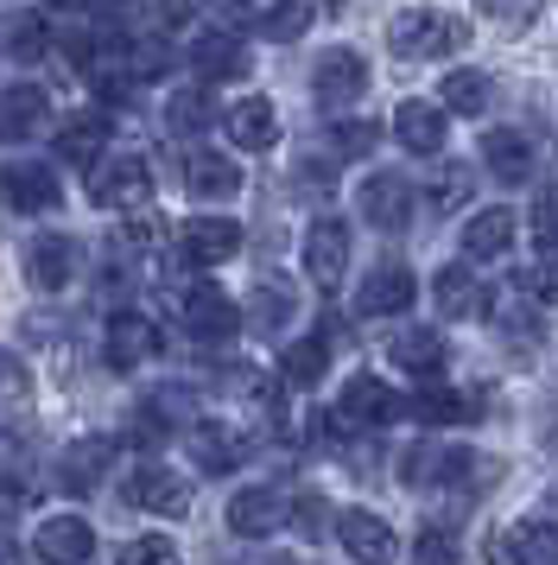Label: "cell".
<instances>
[{"label":"cell","mask_w":558,"mask_h":565,"mask_svg":"<svg viewBox=\"0 0 558 565\" xmlns=\"http://www.w3.org/2000/svg\"><path fill=\"white\" fill-rule=\"evenodd\" d=\"M387 45H394V57H451L470 45V20L438 13V7H412L387 26Z\"/></svg>","instance_id":"cell-1"},{"label":"cell","mask_w":558,"mask_h":565,"mask_svg":"<svg viewBox=\"0 0 558 565\" xmlns=\"http://www.w3.org/2000/svg\"><path fill=\"white\" fill-rule=\"evenodd\" d=\"M89 198H96L101 210H147L152 166L140 153H101V159H89Z\"/></svg>","instance_id":"cell-2"},{"label":"cell","mask_w":558,"mask_h":565,"mask_svg":"<svg viewBox=\"0 0 558 565\" xmlns=\"http://www.w3.org/2000/svg\"><path fill=\"white\" fill-rule=\"evenodd\" d=\"M0 210L7 216H45V210H57V172L45 159H7L0 166Z\"/></svg>","instance_id":"cell-3"},{"label":"cell","mask_w":558,"mask_h":565,"mask_svg":"<svg viewBox=\"0 0 558 565\" xmlns=\"http://www.w3.org/2000/svg\"><path fill=\"white\" fill-rule=\"evenodd\" d=\"M178 318H184V331L197 337V343H228V337L242 331V311H235V299H228L216 280L191 286L184 306H178Z\"/></svg>","instance_id":"cell-4"},{"label":"cell","mask_w":558,"mask_h":565,"mask_svg":"<svg viewBox=\"0 0 558 565\" xmlns=\"http://www.w3.org/2000/svg\"><path fill=\"white\" fill-rule=\"evenodd\" d=\"M152 356H159V324L140 318V311H115L108 331H101V362H108L115 375H127V369H140V362H152Z\"/></svg>","instance_id":"cell-5"},{"label":"cell","mask_w":558,"mask_h":565,"mask_svg":"<svg viewBox=\"0 0 558 565\" xmlns=\"http://www.w3.org/2000/svg\"><path fill=\"white\" fill-rule=\"evenodd\" d=\"M311 89L324 108H350L362 89H368V57L350 52V45H330L318 52V71H311Z\"/></svg>","instance_id":"cell-6"},{"label":"cell","mask_w":558,"mask_h":565,"mask_svg":"<svg viewBox=\"0 0 558 565\" xmlns=\"http://www.w3.org/2000/svg\"><path fill=\"white\" fill-rule=\"evenodd\" d=\"M336 534H343V553H350L355 565H394V553H400L394 527L368 509H343L336 514Z\"/></svg>","instance_id":"cell-7"},{"label":"cell","mask_w":558,"mask_h":565,"mask_svg":"<svg viewBox=\"0 0 558 565\" xmlns=\"http://www.w3.org/2000/svg\"><path fill=\"white\" fill-rule=\"evenodd\" d=\"M343 267H350V230L336 216H318L304 230V274L318 280V292H330V286L343 280Z\"/></svg>","instance_id":"cell-8"},{"label":"cell","mask_w":558,"mask_h":565,"mask_svg":"<svg viewBox=\"0 0 558 565\" xmlns=\"http://www.w3.org/2000/svg\"><path fill=\"white\" fill-rule=\"evenodd\" d=\"M400 394L387 382H375V375H355L350 387H343V401H336V426H387V419H400Z\"/></svg>","instance_id":"cell-9"},{"label":"cell","mask_w":558,"mask_h":565,"mask_svg":"<svg viewBox=\"0 0 558 565\" xmlns=\"http://www.w3.org/2000/svg\"><path fill=\"white\" fill-rule=\"evenodd\" d=\"M431 299L444 318L457 324H470V318H489V286L470 274V260H451V267H438V280H431Z\"/></svg>","instance_id":"cell-10"},{"label":"cell","mask_w":558,"mask_h":565,"mask_svg":"<svg viewBox=\"0 0 558 565\" xmlns=\"http://www.w3.org/2000/svg\"><path fill=\"white\" fill-rule=\"evenodd\" d=\"M178 248H184L191 267L235 260V255H242V223H228V216H197V223H184V230H178Z\"/></svg>","instance_id":"cell-11"},{"label":"cell","mask_w":558,"mask_h":565,"mask_svg":"<svg viewBox=\"0 0 558 565\" xmlns=\"http://www.w3.org/2000/svg\"><path fill=\"white\" fill-rule=\"evenodd\" d=\"M127 502L147 514H184L191 509V489L184 477H172L165 463H133V477H127Z\"/></svg>","instance_id":"cell-12"},{"label":"cell","mask_w":558,"mask_h":565,"mask_svg":"<svg viewBox=\"0 0 558 565\" xmlns=\"http://www.w3.org/2000/svg\"><path fill=\"white\" fill-rule=\"evenodd\" d=\"M32 553L45 565H83L96 553V534H89V521L83 514H51L45 527L32 534Z\"/></svg>","instance_id":"cell-13"},{"label":"cell","mask_w":558,"mask_h":565,"mask_svg":"<svg viewBox=\"0 0 558 565\" xmlns=\"http://www.w3.org/2000/svg\"><path fill=\"white\" fill-rule=\"evenodd\" d=\"M362 216H368L375 230L400 235L406 223H412V184H406L400 172H375V179L362 184Z\"/></svg>","instance_id":"cell-14"},{"label":"cell","mask_w":558,"mask_h":565,"mask_svg":"<svg viewBox=\"0 0 558 565\" xmlns=\"http://www.w3.org/2000/svg\"><path fill=\"white\" fill-rule=\"evenodd\" d=\"M412 299H419L412 274H406L400 260H387V267H375V274L362 280V292H355V311H362V318H394V311H406Z\"/></svg>","instance_id":"cell-15"},{"label":"cell","mask_w":558,"mask_h":565,"mask_svg":"<svg viewBox=\"0 0 558 565\" xmlns=\"http://www.w3.org/2000/svg\"><path fill=\"white\" fill-rule=\"evenodd\" d=\"M191 64H197L203 83H235V77H248V71H254L248 45H242L228 26L223 32H203L197 45H191Z\"/></svg>","instance_id":"cell-16"},{"label":"cell","mask_w":558,"mask_h":565,"mask_svg":"<svg viewBox=\"0 0 558 565\" xmlns=\"http://www.w3.org/2000/svg\"><path fill=\"white\" fill-rule=\"evenodd\" d=\"M25 274H32L39 292H64L71 274H76V242L71 235H39V242L25 248Z\"/></svg>","instance_id":"cell-17"},{"label":"cell","mask_w":558,"mask_h":565,"mask_svg":"<svg viewBox=\"0 0 558 565\" xmlns=\"http://www.w3.org/2000/svg\"><path fill=\"white\" fill-rule=\"evenodd\" d=\"M394 140L406 153H444V108L438 103H400L394 108Z\"/></svg>","instance_id":"cell-18"},{"label":"cell","mask_w":558,"mask_h":565,"mask_svg":"<svg viewBox=\"0 0 558 565\" xmlns=\"http://www.w3.org/2000/svg\"><path fill=\"white\" fill-rule=\"evenodd\" d=\"M223 128H228V140H235L242 153H267V147L279 140V115H273L267 96H248V103H235L223 115Z\"/></svg>","instance_id":"cell-19"},{"label":"cell","mask_w":558,"mask_h":565,"mask_svg":"<svg viewBox=\"0 0 558 565\" xmlns=\"http://www.w3.org/2000/svg\"><path fill=\"white\" fill-rule=\"evenodd\" d=\"M279 521H286V509H279V495L267 483H254V489H235V502H228V527L242 540H267L279 534Z\"/></svg>","instance_id":"cell-20"},{"label":"cell","mask_w":558,"mask_h":565,"mask_svg":"<svg viewBox=\"0 0 558 565\" xmlns=\"http://www.w3.org/2000/svg\"><path fill=\"white\" fill-rule=\"evenodd\" d=\"M184 184H191L197 204H228V198L242 191V172H235V159H223V153H191L184 159Z\"/></svg>","instance_id":"cell-21"},{"label":"cell","mask_w":558,"mask_h":565,"mask_svg":"<svg viewBox=\"0 0 558 565\" xmlns=\"http://www.w3.org/2000/svg\"><path fill=\"white\" fill-rule=\"evenodd\" d=\"M108 463H115V438H76L71 451H64V463H57V477H64L71 495H89Z\"/></svg>","instance_id":"cell-22"},{"label":"cell","mask_w":558,"mask_h":565,"mask_svg":"<svg viewBox=\"0 0 558 565\" xmlns=\"http://www.w3.org/2000/svg\"><path fill=\"white\" fill-rule=\"evenodd\" d=\"M482 159H489V172L502 184H521L533 179V140L521 128H495V134H482Z\"/></svg>","instance_id":"cell-23"},{"label":"cell","mask_w":558,"mask_h":565,"mask_svg":"<svg viewBox=\"0 0 558 565\" xmlns=\"http://www.w3.org/2000/svg\"><path fill=\"white\" fill-rule=\"evenodd\" d=\"M101 147H108V115L101 108H83L57 128V159L64 166H89V159H101Z\"/></svg>","instance_id":"cell-24"},{"label":"cell","mask_w":558,"mask_h":565,"mask_svg":"<svg viewBox=\"0 0 558 565\" xmlns=\"http://www.w3.org/2000/svg\"><path fill=\"white\" fill-rule=\"evenodd\" d=\"M514 210H476L470 223H463V260H495L507 255V242H514Z\"/></svg>","instance_id":"cell-25"},{"label":"cell","mask_w":558,"mask_h":565,"mask_svg":"<svg viewBox=\"0 0 558 565\" xmlns=\"http://www.w3.org/2000/svg\"><path fill=\"white\" fill-rule=\"evenodd\" d=\"M387 356L400 362L412 382H438V375H444V337L438 331H400Z\"/></svg>","instance_id":"cell-26"},{"label":"cell","mask_w":558,"mask_h":565,"mask_svg":"<svg viewBox=\"0 0 558 565\" xmlns=\"http://www.w3.org/2000/svg\"><path fill=\"white\" fill-rule=\"evenodd\" d=\"M431 483L482 489V483H495V458H482V451H444V458H431Z\"/></svg>","instance_id":"cell-27"},{"label":"cell","mask_w":558,"mask_h":565,"mask_svg":"<svg viewBox=\"0 0 558 565\" xmlns=\"http://www.w3.org/2000/svg\"><path fill=\"white\" fill-rule=\"evenodd\" d=\"M412 413H419L426 426H463V419H482L470 394H451V387H431V382L412 394Z\"/></svg>","instance_id":"cell-28"},{"label":"cell","mask_w":558,"mask_h":565,"mask_svg":"<svg viewBox=\"0 0 558 565\" xmlns=\"http://www.w3.org/2000/svg\"><path fill=\"white\" fill-rule=\"evenodd\" d=\"M39 121H45V89L20 83V89H7V96H0V134H7V140H25Z\"/></svg>","instance_id":"cell-29"},{"label":"cell","mask_w":558,"mask_h":565,"mask_svg":"<svg viewBox=\"0 0 558 565\" xmlns=\"http://www.w3.org/2000/svg\"><path fill=\"white\" fill-rule=\"evenodd\" d=\"M191 458H197L210 477H228V470L242 463V438L228 433V426H197V433H191Z\"/></svg>","instance_id":"cell-30"},{"label":"cell","mask_w":558,"mask_h":565,"mask_svg":"<svg viewBox=\"0 0 558 565\" xmlns=\"http://www.w3.org/2000/svg\"><path fill=\"white\" fill-rule=\"evenodd\" d=\"M507 559L514 565H558V527L552 521H521L507 534Z\"/></svg>","instance_id":"cell-31"},{"label":"cell","mask_w":558,"mask_h":565,"mask_svg":"<svg viewBox=\"0 0 558 565\" xmlns=\"http://www.w3.org/2000/svg\"><path fill=\"white\" fill-rule=\"evenodd\" d=\"M248 318H242V324H254V331H267L273 337L279 324H286V318H292V286L279 280V274H267V280L254 286V299H248Z\"/></svg>","instance_id":"cell-32"},{"label":"cell","mask_w":558,"mask_h":565,"mask_svg":"<svg viewBox=\"0 0 558 565\" xmlns=\"http://www.w3.org/2000/svg\"><path fill=\"white\" fill-rule=\"evenodd\" d=\"M279 375L292 387H318L330 375V343L324 337H299V343L286 350V369H279Z\"/></svg>","instance_id":"cell-33"},{"label":"cell","mask_w":558,"mask_h":565,"mask_svg":"<svg viewBox=\"0 0 558 565\" xmlns=\"http://www.w3.org/2000/svg\"><path fill=\"white\" fill-rule=\"evenodd\" d=\"M7 52H13V64H45L51 57V26L45 13H13V32H7Z\"/></svg>","instance_id":"cell-34"},{"label":"cell","mask_w":558,"mask_h":565,"mask_svg":"<svg viewBox=\"0 0 558 565\" xmlns=\"http://www.w3.org/2000/svg\"><path fill=\"white\" fill-rule=\"evenodd\" d=\"M438 103L451 108V115H482V108L495 103V89H489V77H482V71H451V77H444V89H438Z\"/></svg>","instance_id":"cell-35"},{"label":"cell","mask_w":558,"mask_h":565,"mask_svg":"<svg viewBox=\"0 0 558 565\" xmlns=\"http://www.w3.org/2000/svg\"><path fill=\"white\" fill-rule=\"evenodd\" d=\"M311 13H318L311 0H273V13H260V32H267V39H279V45H292V39L311 26Z\"/></svg>","instance_id":"cell-36"},{"label":"cell","mask_w":558,"mask_h":565,"mask_svg":"<svg viewBox=\"0 0 558 565\" xmlns=\"http://www.w3.org/2000/svg\"><path fill=\"white\" fill-rule=\"evenodd\" d=\"M375 140H380L375 121H336V128H330V147H336L343 159H368L375 153Z\"/></svg>","instance_id":"cell-37"},{"label":"cell","mask_w":558,"mask_h":565,"mask_svg":"<svg viewBox=\"0 0 558 565\" xmlns=\"http://www.w3.org/2000/svg\"><path fill=\"white\" fill-rule=\"evenodd\" d=\"M115 565H178V546L165 534H140V540H127L121 546V559Z\"/></svg>","instance_id":"cell-38"},{"label":"cell","mask_w":558,"mask_h":565,"mask_svg":"<svg viewBox=\"0 0 558 565\" xmlns=\"http://www.w3.org/2000/svg\"><path fill=\"white\" fill-rule=\"evenodd\" d=\"M172 115H165V128L172 134H197V128H210V103H203L197 89H184V96H172Z\"/></svg>","instance_id":"cell-39"},{"label":"cell","mask_w":558,"mask_h":565,"mask_svg":"<svg viewBox=\"0 0 558 565\" xmlns=\"http://www.w3.org/2000/svg\"><path fill=\"white\" fill-rule=\"evenodd\" d=\"M412 565H457V534L451 527H426L412 540Z\"/></svg>","instance_id":"cell-40"},{"label":"cell","mask_w":558,"mask_h":565,"mask_svg":"<svg viewBox=\"0 0 558 565\" xmlns=\"http://www.w3.org/2000/svg\"><path fill=\"white\" fill-rule=\"evenodd\" d=\"M533 242H539L546 255H558V184L539 198V210H533Z\"/></svg>","instance_id":"cell-41"},{"label":"cell","mask_w":558,"mask_h":565,"mask_svg":"<svg viewBox=\"0 0 558 565\" xmlns=\"http://www.w3.org/2000/svg\"><path fill=\"white\" fill-rule=\"evenodd\" d=\"M521 299H533V306H558V274L552 267H527V274H521Z\"/></svg>","instance_id":"cell-42"},{"label":"cell","mask_w":558,"mask_h":565,"mask_svg":"<svg viewBox=\"0 0 558 565\" xmlns=\"http://www.w3.org/2000/svg\"><path fill=\"white\" fill-rule=\"evenodd\" d=\"M426 198H431L438 210H457L463 198H470V172H463V166H457V172H444V179H438V184L426 191Z\"/></svg>","instance_id":"cell-43"},{"label":"cell","mask_w":558,"mask_h":565,"mask_svg":"<svg viewBox=\"0 0 558 565\" xmlns=\"http://www.w3.org/2000/svg\"><path fill=\"white\" fill-rule=\"evenodd\" d=\"M482 13L502 20V26H527L533 13H539V0H482Z\"/></svg>","instance_id":"cell-44"},{"label":"cell","mask_w":558,"mask_h":565,"mask_svg":"<svg viewBox=\"0 0 558 565\" xmlns=\"http://www.w3.org/2000/svg\"><path fill=\"white\" fill-rule=\"evenodd\" d=\"M324 514H330V502L318 495V489H304V495H299V514H292V521H299V534H324Z\"/></svg>","instance_id":"cell-45"},{"label":"cell","mask_w":558,"mask_h":565,"mask_svg":"<svg viewBox=\"0 0 558 565\" xmlns=\"http://www.w3.org/2000/svg\"><path fill=\"white\" fill-rule=\"evenodd\" d=\"M197 7H203V0H159V26H165V32L191 26V20H197Z\"/></svg>","instance_id":"cell-46"},{"label":"cell","mask_w":558,"mask_h":565,"mask_svg":"<svg viewBox=\"0 0 558 565\" xmlns=\"http://www.w3.org/2000/svg\"><path fill=\"white\" fill-rule=\"evenodd\" d=\"M299 184H304V191H318V198H324L330 184H336V166H299Z\"/></svg>","instance_id":"cell-47"},{"label":"cell","mask_w":558,"mask_h":565,"mask_svg":"<svg viewBox=\"0 0 558 565\" xmlns=\"http://www.w3.org/2000/svg\"><path fill=\"white\" fill-rule=\"evenodd\" d=\"M0 565H20V540L13 534H0Z\"/></svg>","instance_id":"cell-48"},{"label":"cell","mask_w":558,"mask_h":565,"mask_svg":"<svg viewBox=\"0 0 558 565\" xmlns=\"http://www.w3.org/2000/svg\"><path fill=\"white\" fill-rule=\"evenodd\" d=\"M45 7H64V13H76V7H101V0H45Z\"/></svg>","instance_id":"cell-49"},{"label":"cell","mask_w":558,"mask_h":565,"mask_svg":"<svg viewBox=\"0 0 558 565\" xmlns=\"http://www.w3.org/2000/svg\"><path fill=\"white\" fill-rule=\"evenodd\" d=\"M0 362H7V356H0ZM0 375H7V369H0Z\"/></svg>","instance_id":"cell-50"}]
</instances>
